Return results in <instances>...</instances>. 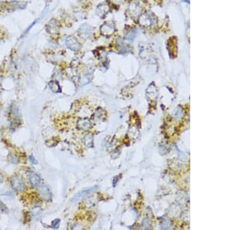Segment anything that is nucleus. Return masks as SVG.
Masks as SVG:
<instances>
[{
  "instance_id": "1",
  "label": "nucleus",
  "mask_w": 232,
  "mask_h": 230,
  "mask_svg": "<svg viewBox=\"0 0 232 230\" xmlns=\"http://www.w3.org/2000/svg\"><path fill=\"white\" fill-rule=\"evenodd\" d=\"M156 22V17L154 15L149 13H142L139 16V23L144 27H149Z\"/></svg>"
},
{
  "instance_id": "2",
  "label": "nucleus",
  "mask_w": 232,
  "mask_h": 230,
  "mask_svg": "<svg viewBox=\"0 0 232 230\" xmlns=\"http://www.w3.org/2000/svg\"><path fill=\"white\" fill-rule=\"evenodd\" d=\"M11 185L15 191L19 192L24 191L26 188L24 180L19 177H13L11 179Z\"/></svg>"
},
{
  "instance_id": "3",
  "label": "nucleus",
  "mask_w": 232,
  "mask_h": 230,
  "mask_svg": "<svg viewBox=\"0 0 232 230\" xmlns=\"http://www.w3.org/2000/svg\"><path fill=\"white\" fill-rule=\"evenodd\" d=\"M46 30L51 35L57 34L60 30V24L56 19L50 20L46 24Z\"/></svg>"
},
{
  "instance_id": "4",
  "label": "nucleus",
  "mask_w": 232,
  "mask_h": 230,
  "mask_svg": "<svg viewBox=\"0 0 232 230\" xmlns=\"http://www.w3.org/2000/svg\"><path fill=\"white\" fill-rule=\"evenodd\" d=\"M142 9V6L140 5V3L137 1H135V2H131L128 7V12L132 17L137 18L142 14V13H141Z\"/></svg>"
},
{
  "instance_id": "5",
  "label": "nucleus",
  "mask_w": 232,
  "mask_h": 230,
  "mask_svg": "<svg viewBox=\"0 0 232 230\" xmlns=\"http://www.w3.org/2000/svg\"><path fill=\"white\" fill-rule=\"evenodd\" d=\"M92 127L91 120L88 118H80L77 122V128L79 130L88 131Z\"/></svg>"
},
{
  "instance_id": "6",
  "label": "nucleus",
  "mask_w": 232,
  "mask_h": 230,
  "mask_svg": "<svg viewBox=\"0 0 232 230\" xmlns=\"http://www.w3.org/2000/svg\"><path fill=\"white\" fill-rule=\"evenodd\" d=\"M67 47L73 51H77L80 49V44L74 37L70 36L66 39Z\"/></svg>"
},
{
  "instance_id": "7",
  "label": "nucleus",
  "mask_w": 232,
  "mask_h": 230,
  "mask_svg": "<svg viewBox=\"0 0 232 230\" xmlns=\"http://www.w3.org/2000/svg\"><path fill=\"white\" fill-rule=\"evenodd\" d=\"M100 31L102 35L105 37H110L113 35L115 31V27L111 23H105L100 27Z\"/></svg>"
},
{
  "instance_id": "8",
  "label": "nucleus",
  "mask_w": 232,
  "mask_h": 230,
  "mask_svg": "<svg viewBox=\"0 0 232 230\" xmlns=\"http://www.w3.org/2000/svg\"><path fill=\"white\" fill-rule=\"evenodd\" d=\"M93 31V27L88 24H83L78 30V34L81 38L86 39L91 36Z\"/></svg>"
},
{
  "instance_id": "9",
  "label": "nucleus",
  "mask_w": 232,
  "mask_h": 230,
  "mask_svg": "<svg viewBox=\"0 0 232 230\" xmlns=\"http://www.w3.org/2000/svg\"><path fill=\"white\" fill-rule=\"evenodd\" d=\"M38 192L43 198L46 200H50L51 191L46 185H40L38 188Z\"/></svg>"
},
{
  "instance_id": "10",
  "label": "nucleus",
  "mask_w": 232,
  "mask_h": 230,
  "mask_svg": "<svg viewBox=\"0 0 232 230\" xmlns=\"http://www.w3.org/2000/svg\"><path fill=\"white\" fill-rule=\"evenodd\" d=\"M109 12V7L105 3H101L96 9V13L101 18H105Z\"/></svg>"
},
{
  "instance_id": "11",
  "label": "nucleus",
  "mask_w": 232,
  "mask_h": 230,
  "mask_svg": "<svg viewBox=\"0 0 232 230\" xmlns=\"http://www.w3.org/2000/svg\"><path fill=\"white\" fill-rule=\"evenodd\" d=\"M29 181L32 187H37L40 183V177L36 173H30L29 176Z\"/></svg>"
},
{
  "instance_id": "12",
  "label": "nucleus",
  "mask_w": 232,
  "mask_h": 230,
  "mask_svg": "<svg viewBox=\"0 0 232 230\" xmlns=\"http://www.w3.org/2000/svg\"><path fill=\"white\" fill-rule=\"evenodd\" d=\"M83 143L88 148H92L94 146V137L92 134H87L84 137Z\"/></svg>"
},
{
  "instance_id": "13",
  "label": "nucleus",
  "mask_w": 232,
  "mask_h": 230,
  "mask_svg": "<svg viewBox=\"0 0 232 230\" xmlns=\"http://www.w3.org/2000/svg\"><path fill=\"white\" fill-rule=\"evenodd\" d=\"M49 87L54 93H60L61 88L57 81H50L49 82Z\"/></svg>"
},
{
  "instance_id": "14",
  "label": "nucleus",
  "mask_w": 232,
  "mask_h": 230,
  "mask_svg": "<svg viewBox=\"0 0 232 230\" xmlns=\"http://www.w3.org/2000/svg\"><path fill=\"white\" fill-rule=\"evenodd\" d=\"M135 36H136L135 30H130L125 33V39L128 40V41H134L135 38Z\"/></svg>"
},
{
  "instance_id": "15",
  "label": "nucleus",
  "mask_w": 232,
  "mask_h": 230,
  "mask_svg": "<svg viewBox=\"0 0 232 230\" xmlns=\"http://www.w3.org/2000/svg\"><path fill=\"white\" fill-rule=\"evenodd\" d=\"M95 188H94H94H89V189H87V190H85V191H80V193H78V194H76V195L74 196V199H73V201H77V199L80 198V197H81L84 196L85 194H88V193H89L90 191H92L93 190H94V189H95Z\"/></svg>"
},
{
  "instance_id": "16",
  "label": "nucleus",
  "mask_w": 232,
  "mask_h": 230,
  "mask_svg": "<svg viewBox=\"0 0 232 230\" xmlns=\"http://www.w3.org/2000/svg\"><path fill=\"white\" fill-rule=\"evenodd\" d=\"M183 110L182 107H180V106H179V107L176 108V111L174 112V115L175 117H176V119H182L183 117Z\"/></svg>"
},
{
  "instance_id": "17",
  "label": "nucleus",
  "mask_w": 232,
  "mask_h": 230,
  "mask_svg": "<svg viewBox=\"0 0 232 230\" xmlns=\"http://www.w3.org/2000/svg\"><path fill=\"white\" fill-rule=\"evenodd\" d=\"M142 227L143 228H148L151 227V222H150L149 219L148 218H145L142 221Z\"/></svg>"
},
{
  "instance_id": "18",
  "label": "nucleus",
  "mask_w": 232,
  "mask_h": 230,
  "mask_svg": "<svg viewBox=\"0 0 232 230\" xmlns=\"http://www.w3.org/2000/svg\"><path fill=\"white\" fill-rule=\"evenodd\" d=\"M8 159H9V161L12 163H17L19 162V158L17 156H15V154H9L8 156Z\"/></svg>"
},
{
  "instance_id": "19",
  "label": "nucleus",
  "mask_w": 232,
  "mask_h": 230,
  "mask_svg": "<svg viewBox=\"0 0 232 230\" xmlns=\"http://www.w3.org/2000/svg\"><path fill=\"white\" fill-rule=\"evenodd\" d=\"M60 219H54L52 222V224H51V227L54 228H57L59 227V225H60Z\"/></svg>"
},
{
  "instance_id": "20",
  "label": "nucleus",
  "mask_w": 232,
  "mask_h": 230,
  "mask_svg": "<svg viewBox=\"0 0 232 230\" xmlns=\"http://www.w3.org/2000/svg\"><path fill=\"white\" fill-rule=\"evenodd\" d=\"M0 211L3 213H6L8 211L7 207H6V205H5L4 204L1 202V201H0Z\"/></svg>"
},
{
  "instance_id": "21",
  "label": "nucleus",
  "mask_w": 232,
  "mask_h": 230,
  "mask_svg": "<svg viewBox=\"0 0 232 230\" xmlns=\"http://www.w3.org/2000/svg\"><path fill=\"white\" fill-rule=\"evenodd\" d=\"M29 160H31V162H32V163H37V160H35V158H34L33 156L31 155L30 157H29Z\"/></svg>"
}]
</instances>
